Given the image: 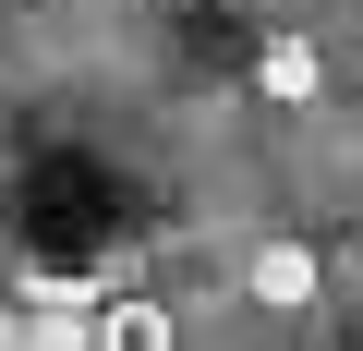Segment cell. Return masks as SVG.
I'll return each mask as SVG.
<instances>
[{"mask_svg":"<svg viewBox=\"0 0 363 351\" xmlns=\"http://www.w3.org/2000/svg\"><path fill=\"white\" fill-rule=\"evenodd\" d=\"M255 303H315V255H255Z\"/></svg>","mask_w":363,"mask_h":351,"instance_id":"cell-2","label":"cell"},{"mask_svg":"<svg viewBox=\"0 0 363 351\" xmlns=\"http://www.w3.org/2000/svg\"><path fill=\"white\" fill-rule=\"evenodd\" d=\"M97 351H169V315L157 303H109L97 315Z\"/></svg>","mask_w":363,"mask_h":351,"instance_id":"cell-1","label":"cell"},{"mask_svg":"<svg viewBox=\"0 0 363 351\" xmlns=\"http://www.w3.org/2000/svg\"><path fill=\"white\" fill-rule=\"evenodd\" d=\"M0 351H13V303H0Z\"/></svg>","mask_w":363,"mask_h":351,"instance_id":"cell-3","label":"cell"}]
</instances>
